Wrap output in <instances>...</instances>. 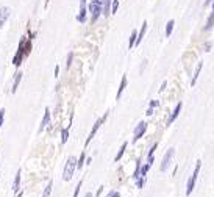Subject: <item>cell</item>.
<instances>
[{
  "instance_id": "cell-1",
  "label": "cell",
  "mask_w": 214,
  "mask_h": 197,
  "mask_svg": "<svg viewBox=\"0 0 214 197\" xmlns=\"http://www.w3.org/2000/svg\"><path fill=\"white\" fill-rule=\"evenodd\" d=\"M75 171H77V158H75V157H69L67 161H66L64 171H63V180L64 181L72 180Z\"/></svg>"
},
{
  "instance_id": "cell-2",
  "label": "cell",
  "mask_w": 214,
  "mask_h": 197,
  "mask_svg": "<svg viewBox=\"0 0 214 197\" xmlns=\"http://www.w3.org/2000/svg\"><path fill=\"white\" fill-rule=\"evenodd\" d=\"M200 169H202V161H197V164H195V169H194V172H192V175L189 177L188 183H186V196H191L192 191H194V188H195V181H197V177H198V174H200Z\"/></svg>"
},
{
  "instance_id": "cell-3",
  "label": "cell",
  "mask_w": 214,
  "mask_h": 197,
  "mask_svg": "<svg viewBox=\"0 0 214 197\" xmlns=\"http://www.w3.org/2000/svg\"><path fill=\"white\" fill-rule=\"evenodd\" d=\"M89 13L92 14L91 22H95L103 13V0H91V3H89Z\"/></svg>"
},
{
  "instance_id": "cell-4",
  "label": "cell",
  "mask_w": 214,
  "mask_h": 197,
  "mask_svg": "<svg viewBox=\"0 0 214 197\" xmlns=\"http://www.w3.org/2000/svg\"><path fill=\"white\" fill-rule=\"evenodd\" d=\"M174 155H175V149H167V152H166L164 157H163L161 166H160V171H161V172H166V171L169 169L172 160H174Z\"/></svg>"
},
{
  "instance_id": "cell-5",
  "label": "cell",
  "mask_w": 214,
  "mask_h": 197,
  "mask_svg": "<svg viewBox=\"0 0 214 197\" xmlns=\"http://www.w3.org/2000/svg\"><path fill=\"white\" fill-rule=\"evenodd\" d=\"M106 117H108V113L103 114V116H102L99 120H95V124H94V127H92V130H91V133H89V136H88V139H86V142H85V147H88V146H89V142L92 141V138L95 136V133L99 132V128L102 127V124L106 120Z\"/></svg>"
},
{
  "instance_id": "cell-6",
  "label": "cell",
  "mask_w": 214,
  "mask_h": 197,
  "mask_svg": "<svg viewBox=\"0 0 214 197\" xmlns=\"http://www.w3.org/2000/svg\"><path fill=\"white\" fill-rule=\"evenodd\" d=\"M25 58V53H24V39L19 42V47H17V52H16V55L14 58H13V64H14L16 67L22 64V59Z\"/></svg>"
},
{
  "instance_id": "cell-7",
  "label": "cell",
  "mask_w": 214,
  "mask_h": 197,
  "mask_svg": "<svg viewBox=\"0 0 214 197\" xmlns=\"http://www.w3.org/2000/svg\"><path fill=\"white\" fill-rule=\"evenodd\" d=\"M146 132H147V124H146L144 120H141L139 124L136 125V128H134V138H133V142H136L137 139H141Z\"/></svg>"
},
{
  "instance_id": "cell-8",
  "label": "cell",
  "mask_w": 214,
  "mask_h": 197,
  "mask_svg": "<svg viewBox=\"0 0 214 197\" xmlns=\"http://www.w3.org/2000/svg\"><path fill=\"white\" fill-rule=\"evenodd\" d=\"M10 16H11V10L8 6H2V8H0V28L6 24V20L10 19Z\"/></svg>"
},
{
  "instance_id": "cell-9",
  "label": "cell",
  "mask_w": 214,
  "mask_h": 197,
  "mask_svg": "<svg viewBox=\"0 0 214 197\" xmlns=\"http://www.w3.org/2000/svg\"><path fill=\"white\" fill-rule=\"evenodd\" d=\"M181 108H183V103H181V102H178L177 106H175V110L170 113V116H169V119H167V125H172V124H174V120L178 117V114H180Z\"/></svg>"
},
{
  "instance_id": "cell-10",
  "label": "cell",
  "mask_w": 214,
  "mask_h": 197,
  "mask_svg": "<svg viewBox=\"0 0 214 197\" xmlns=\"http://www.w3.org/2000/svg\"><path fill=\"white\" fill-rule=\"evenodd\" d=\"M147 27H149V24H147V20H144L142 22V27H141V30H139V33H137V38H136V42H134V45L137 47L141 42H142V39H144V36H146V31H147Z\"/></svg>"
},
{
  "instance_id": "cell-11",
  "label": "cell",
  "mask_w": 214,
  "mask_h": 197,
  "mask_svg": "<svg viewBox=\"0 0 214 197\" xmlns=\"http://www.w3.org/2000/svg\"><path fill=\"white\" fill-rule=\"evenodd\" d=\"M50 124V110L49 108H45V111H44V117L42 120H41V127H39V132H42L44 128Z\"/></svg>"
},
{
  "instance_id": "cell-12",
  "label": "cell",
  "mask_w": 214,
  "mask_h": 197,
  "mask_svg": "<svg viewBox=\"0 0 214 197\" xmlns=\"http://www.w3.org/2000/svg\"><path fill=\"white\" fill-rule=\"evenodd\" d=\"M127 85H128V80H127V75H123L122 77V80H120V85H119V89H117V94H116V99L119 100L120 99V96H122V92H123V89L127 88Z\"/></svg>"
},
{
  "instance_id": "cell-13",
  "label": "cell",
  "mask_w": 214,
  "mask_h": 197,
  "mask_svg": "<svg viewBox=\"0 0 214 197\" xmlns=\"http://www.w3.org/2000/svg\"><path fill=\"white\" fill-rule=\"evenodd\" d=\"M202 67H203V63H202V61H198V64H197V67H195V72H194L192 80H191V86H194V85L197 83V78H198V75H200V72H202Z\"/></svg>"
},
{
  "instance_id": "cell-14",
  "label": "cell",
  "mask_w": 214,
  "mask_h": 197,
  "mask_svg": "<svg viewBox=\"0 0 214 197\" xmlns=\"http://www.w3.org/2000/svg\"><path fill=\"white\" fill-rule=\"evenodd\" d=\"M22 75H24L22 72H17L16 75H14V80H13V88H11V92H13V94H14V92L17 91L19 83H20V80H22Z\"/></svg>"
},
{
  "instance_id": "cell-15",
  "label": "cell",
  "mask_w": 214,
  "mask_h": 197,
  "mask_svg": "<svg viewBox=\"0 0 214 197\" xmlns=\"http://www.w3.org/2000/svg\"><path fill=\"white\" fill-rule=\"evenodd\" d=\"M88 19V13H86V6H80V13L77 14V20L80 24H85Z\"/></svg>"
},
{
  "instance_id": "cell-16",
  "label": "cell",
  "mask_w": 214,
  "mask_h": 197,
  "mask_svg": "<svg viewBox=\"0 0 214 197\" xmlns=\"http://www.w3.org/2000/svg\"><path fill=\"white\" fill-rule=\"evenodd\" d=\"M111 3L113 0H103V16L111 14Z\"/></svg>"
},
{
  "instance_id": "cell-17",
  "label": "cell",
  "mask_w": 214,
  "mask_h": 197,
  "mask_svg": "<svg viewBox=\"0 0 214 197\" xmlns=\"http://www.w3.org/2000/svg\"><path fill=\"white\" fill-rule=\"evenodd\" d=\"M20 169L17 171V174H16V177H14V181H13V191L14 193H17L19 191V188H20Z\"/></svg>"
},
{
  "instance_id": "cell-18",
  "label": "cell",
  "mask_w": 214,
  "mask_h": 197,
  "mask_svg": "<svg viewBox=\"0 0 214 197\" xmlns=\"http://www.w3.org/2000/svg\"><path fill=\"white\" fill-rule=\"evenodd\" d=\"M214 25V11H211V14L208 16V19H206V24H205V30L208 31L211 30V27Z\"/></svg>"
},
{
  "instance_id": "cell-19",
  "label": "cell",
  "mask_w": 214,
  "mask_h": 197,
  "mask_svg": "<svg viewBox=\"0 0 214 197\" xmlns=\"http://www.w3.org/2000/svg\"><path fill=\"white\" fill-rule=\"evenodd\" d=\"M174 25H175V22H174V19H170L167 24H166V36H170L172 35V31H174Z\"/></svg>"
},
{
  "instance_id": "cell-20",
  "label": "cell",
  "mask_w": 214,
  "mask_h": 197,
  "mask_svg": "<svg viewBox=\"0 0 214 197\" xmlns=\"http://www.w3.org/2000/svg\"><path fill=\"white\" fill-rule=\"evenodd\" d=\"M67 139H69V127L61 130V144H66Z\"/></svg>"
},
{
  "instance_id": "cell-21",
  "label": "cell",
  "mask_w": 214,
  "mask_h": 197,
  "mask_svg": "<svg viewBox=\"0 0 214 197\" xmlns=\"http://www.w3.org/2000/svg\"><path fill=\"white\" fill-rule=\"evenodd\" d=\"M125 149H127V142H123V144L120 146V149H119V152H117V155H116L114 161H119V160L123 157V153H125Z\"/></svg>"
},
{
  "instance_id": "cell-22",
  "label": "cell",
  "mask_w": 214,
  "mask_h": 197,
  "mask_svg": "<svg viewBox=\"0 0 214 197\" xmlns=\"http://www.w3.org/2000/svg\"><path fill=\"white\" fill-rule=\"evenodd\" d=\"M139 177H141V161L137 160V161H136V169H134V172H133V178L137 180Z\"/></svg>"
},
{
  "instance_id": "cell-23",
  "label": "cell",
  "mask_w": 214,
  "mask_h": 197,
  "mask_svg": "<svg viewBox=\"0 0 214 197\" xmlns=\"http://www.w3.org/2000/svg\"><path fill=\"white\" fill-rule=\"evenodd\" d=\"M136 38H137V31L133 30L132 35H130V41H128V47L132 49V47H134V42H136Z\"/></svg>"
},
{
  "instance_id": "cell-24",
  "label": "cell",
  "mask_w": 214,
  "mask_h": 197,
  "mask_svg": "<svg viewBox=\"0 0 214 197\" xmlns=\"http://www.w3.org/2000/svg\"><path fill=\"white\" fill-rule=\"evenodd\" d=\"M85 160H86V152H81L80 158L77 160V169H81L83 166H85Z\"/></svg>"
},
{
  "instance_id": "cell-25",
  "label": "cell",
  "mask_w": 214,
  "mask_h": 197,
  "mask_svg": "<svg viewBox=\"0 0 214 197\" xmlns=\"http://www.w3.org/2000/svg\"><path fill=\"white\" fill-rule=\"evenodd\" d=\"M52 188H53V181H49V185L45 186L44 193H42V197H50V194H52Z\"/></svg>"
},
{
  "instance_id": "cell-26",
  "label": "cell",
  "mask_w": 214,
  "mask_h": 197,
  "mask_svg": "<svg viewBox=\"0 0 214 197\" xmlns=\"http://www.w3.org/2000/svg\"><path fill=\"white\" fill-rule=\"evenodd\" d=\"M146 181H147V177H139V178L136 180V186L139 188V189H142L144 185H146Z\"/></svg>"
},
{
  "instance_id": "cell-27",
  "label": "cell",
  "mask_w": 214,
  "mask_h": 197,
  "mask_svg": "<svg viewBox=\"0 0 214 197\" xmlns=\"http://www.w3.org/2000/svg\"><path fill=\"white\" fill-rule=\"evenodd\" d=\"M150 167H152L150 164H144V166H141V177H147V172H149Z\"/></svg>"
},
{
  "instance_id": "cell-28",
  "label": "cell",
  "mask_w": 214,
  "mask_h": 197,
  "mask_svg": "<svg viewBox=\"0 0 214 197\" xmlns=\"http://www.w3.org/2000/svg\"><path fill=\"white\" fill-rule=\"evenodd\" d=\"M72 59H74V53L71 52V53H69V55H67V61H66V67H67V69H69V67L72 66Z\"/></svg>"
},
{
  "instance_id": "cell-29",
  "label": "cell",
  "mask_w": 214,
  "mask_h": 197,
  "mask_svg": "<svg viewBox=\"0 0 214 197\" xmlns=\"http://www.w3.org/2000/svg\"><path fill=\"white\" fill-rule=\"evenodd\" d=\"M81 185H83V180L78 181V185H77V188H75V193H74L72 197H78V193H80V189H81Z\"/></svg>"
},
{
  "instance_id": "cell-30",
  "label": "cell",
  "mask_w": 214,
  "mask_h": 197,
  "mask_svg": "<svg viewBox=\"0 0 214 197\" xmlns=\"http://www.w3.org/2000/svg\"><path fill=\"white\" fill-rule=\"evenodd\" d=\"M156 147H158V144H153V146H152V149L149 150V155H147V157H153V155H155V150H156Z\"/></svg>"
},
{
  "instance_id": "cell-31",
  "label": "cell",
  "mask_w": 214,
  "mask_h": 197,
  "mask_svg": "<svg viewBox=\"0 0 214 197\" xmlns=\"http://www.w3.org/2000/svg\"><path fill=\"white\" fill-rule=\"evenodd\" d=\"M3 119H5V110L2 108V110H0V128L3 125Z\"/></svg>"
},
{
  "instance_id": "cell-32",
  "label": "cell",
  "mask_w": 214,
  "mask_h": 197,
  "mask_svg": "<svg viewBox=\"0 0 214 197\" xmlns=\"http://www.w3.org/2000/svg\"><path fill=\"white\" fill-rule=\"evenodd\" d=\"M106 197H120V194L117 193V191H109V193L106 194Z\"/></svg>"
},
{
  "instance_id": "cell-33",
  "label": "cell",
  "mask_w": 214,
  "mask_h": 197,
  "mask_svg": "<svg viewBox=\"0 0 214 197\" xmlns=\"http://www.w3.org/2000/svg\"><path fill=\"white\" fill-rule=\"evenodd\" d=\"M211 47H213L211 41H206V42H205V52H210V50H211Z\"/></svg>"
},
{
  "instance_id": "cell-34",
  "label": "cell",
  "mask_w": 214,
  "mask_h": 197,
  "mask_svg": "<svg viewBox=\"0 0 214 197\" xmlns=\"http://www.w3.org/2000/svg\"><path fill=\"white\" fill-rule=\"evenodd\" d=\"M158 105H160V102H158V100H152L150 102V108H156Z\"/></svg>"
},
{
  "instance_id": "cell-35",
  "label": "cell",
  "mask_w": 214,
  "mask_h": 197,
  "mask_svg": "<svg viewBox=\"0 0 214 197\" xmlns=\"http://www.w3.org/2000/svg\"><path fill=\"white\" fill-rule=\"evenodd\" d=\"M166 86H167V81H166V80H164V81H163V85H161V88H160V92L166 89Z\"/></svg>"
},
{
  "instance_id": "cell-36",
  "label": "cell",
  "mask_w": 214,
  "mask_h": 197,
  "mask_svg": "<svg viewBox=\"0 0 214 197\" xmlns=\"http://www.w3.org/2000/svg\"><path fill=\"white\" fill-rule=\"evenodd\" d=\"M146 114H147V116H152V114H153V108H150V106H149V110H147V113H146Z\"/></svg>"
},
{
  "instance_id": "cell-37",
  "label": "cell",
  "mask_w": 214,
  "mask_h": 197,
  "mask_svg": "<svg viewBox=\"0 0 214 197\" xmlns=\"http://www.w3.org/2000/svg\"><path fill=\"white\" fill-rule=\"evenodd\" d=\"M58 74H59V66L55 67V77H58Z\"/></svg>"
},
{
  "instance_id": "cell-38",
  "label": "cell",
  "mask_w": 214,
  "mask_h": 197,
  "mask_svg": "<svg viewBox=\"0 0 214 197\" xmlns=\"http://www.w3.org/2000/svg\"><path fill=\"white\" fill-rule=\"evenodd\" d=\"M102 191H103V186H100V188L97 189V194H95V196H97V197H99V196L102 194Z\"/></svg>"
},
{
  "instance_id": "cell-39",
  "label": "cell",
  "mask_w": 214,
  "mask_h": 197,
  "mask_svg": "<svg viewBox=\"0 0 214 197\" xmlns=\"http://www.w3.org/2000/svg\"><path fill=\"white\" fill-rule=\"evenodd\" d=\"M91 161H92V158H91V157H88V160H86V164H91Z\"/></svg>"
},
{
  "instance_id": "cell-40",
  "label": "cell",
  "mask_w": 214,
  "mask_h": 197,
  "mask_svg": "<svg viewBox=\"0 0 214 197\" xmlns=\"http://www.w3.org/2000/svg\"><path fill=\"white\" fill-rule=\"evenodd\" d=\"M211 2H213V0H206V2H205V6H208V5H210Z\"/></svg>"
},
{
  "instance_id": "cell-41",
  "label": "cell",
  "mask_w": 214,
  "mask_h": 197,
  "mask_svg": "<svg viewBox=\"0 0 214 197\" xmlns=\"http://www.w3.org/2000/svg\"><path fill=\"white\" fill-rule=\"evenodd\" d=\"M211 11H214V0L211 2Z\"/></svg>"
},
{
  "instance_id": "cell-42",
  "label": "cell",
  "mask_w": 214,
  "mask_h": 197,
  "mask_svg": "<svg viewBox=\"0 0 214 197\" xmlns=\"http://www.w3.org/2000/svg\"><path fill=\"white\" fill-rule=\"evenodd\" d=\"M85 197H92V193H86V196Z\"/></svg>"
}]
</instances>
